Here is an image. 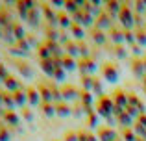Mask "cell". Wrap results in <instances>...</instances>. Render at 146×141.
I'll return each mask as SVG.
<instances>
[{"instance_id":"ba28073f","label":"cell","mask_w":146,"mask_h":141,"mask_svg":"<svg viewBox=\"0 0 146 141\" xmlns=\"http://www.w3.org/2000/svg\"><path fill=\"white\" fill-rule=\"evenodd\" d=\"M67 138H68L67 141H78V136H76V134H68Z\"/></svg>"},{"instance_id":"277c9868","label":"cell","mask_w":146,"mask_h":141,"mask_svg":"<svg viewBox=\"0 0 146 141\" xmlns=\"http://www.w3.org/2000/svg\"><path fill=\"white\" fill-rule=\"evenodd\" d=\"M65 93H67V95H65V97H67V98H72V97H78V93H76V89H72V87H67V89H65Z\"/></svg>"},{"instance_id":"3957f363","label":"cell","mask_w":146,"mask_h":141,"mask_svg":"<svg viewBox=\"0 0 146 141\" xmlns=\"http://www.w3.org/2000/svg\"><path fill=\"white\" fill-rule=\"evenodd\" d=\"M56 112L59 113V115H68V113H70V110H68L65 104H57L56 106Z\"/></svg>"},{"instance_id":"6da1fadb","label":"cell","mask_w":146,"mask_h":141,"mask_svg":"<svg viewBox=\"0 0 146 141\" xmlns=\"http://www.w3.org/2000/svg\"><path fill=\"white\" fill-rule=\"evenodd\" d=\"M104 71H106V76H107L109 82H115V80H117V72H115V69L111 65H106V67H104Z\"/></svg>"},{"instance_id":"30bf717a","label":"cell","mask_w":146,"mask_h":141,"mask_svg":"<svg viewBox=\"0 0 146 141\" xmlns=\"http://www.w3.org/2000/svg\"><path fill=\"white\" fill-rule=\"evenodd\" d=\"M67 67L72 69V67H76V63H72V59H67Z\"/></svg>"},{"instance_id":"52a82bcc","label":"cell","mask_w":146,"mask_h":141,"mask_svg":"<svg viewBox=\"0 0 146 141\" xmlns=\"http://www.w3.org/2000/svg\"><path fill=\"white\" fill-rule=\"evenodd\" d=\"M72 32H74V35H76V37H83V30H82V28H76V30L72 28Z\"/></svg>"},{"instance_id":"7a4b0ae2","label":"cell","mask_w":146,"mask_h":141,"mask_svg":"<svg viewBox=\"0 0 146 141\" xmlns=\"http://www.w3.org/2000/svg\"><path fill=\"white\" fill-rule=\"evenodd\" d=\"M26 97H28V100H32V104H37V102H39V95H37L35 89H30Z\"/></svg>"},{"instance_id":"5b68a950","label":"cell","mask_w":146,"mask_h":141,"mask_svg":"<svg viewBox=\"0 0 146 141\" xmlns=\"http://www.w3.org/2000/svg\"><path fill=\"white\" fill-rule=\"evenodd\" d=\"M41 67H43V71L46 69V72H48V74H52V72H54L52 65H50V61H43V63H41Z\"/></svg>"},{"instance_id":"8992f818","label":"cell","mask_w":146,"mask_h":141,"mask_svg":"<svg viewBox=\"0 0 146 141\" xmlns=\"http://www.w3.org/2000/svg\"><path fill=\"white\" fill-rule=\"evenodd\" d=\"M43 112L46 113V115H54V110H52V106H50V104H44L43 106Z\"/></svg>"},{"instance_id":"9c48e42d","label":"cell","mask_w":146,"mask_h":141,"mask_svg":"<svg viewBox=\"0 0 146 141\" xmlns=\"http://www.w3.org/2000/svg\"><path fill=\"white\" fill-rule=\"evenodd\" d=\"M67 4H68V6H67L68 9H78V6H76V2H67Z\"/></svg>"}]
</instances>
